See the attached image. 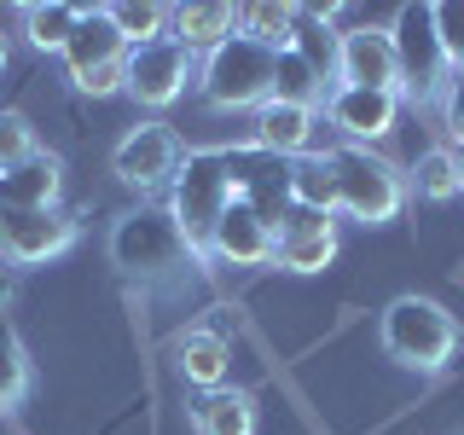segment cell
<instances>
[{
	"mask_svg": "<svg viewBox=\"0 0 464 435\" xmlns=\"http://www.w3.org/2000/svg\"><path fill=\"white\" fill-rule=\"evenodd\" d=\"M238 157L244 145H203V151H186L180 174L169 186V215L180 221V232L192 238V250L209 244L215 221L238 203Z\"/></svg>",
	"mask_w": 464,
	"mask_h": 435,
	"instance_id": "obj_1",
	"label": "cell"
},
{
	"mask_svg": "<svg viewBox=\"0 0 464 435\" xmlns=\"http://www.w3.org/2000/svg\"><path fill=\"white\" fill-rule=\"evenodd\" d=\"M111 261L122 279L157 285V279H174V273L198 267L203 250H192V238L169 215V203H140V209H128L111 227Z\"/></svg>",
	"mask_w": 464,
	"mask_h": 435,
	"instance_id": "obj_2",
	"label": "cell"
},
{
	"mask_svg": "<svg viewBox=\"0 0 464 435\" xmlns=\"http://www.w3.org/2000/svg\"><path fill=\"white\" fill-rule=\"evenodd\" d=\"M377 343L406 372H441L459 354V319L435 296H395L377 319Z\"/></svg>",
	"mask_w": 464,
	"mask_h": 435,
	"instance_id": "obj_3",
	"label": "cell"
},
{
	"mask_svg": "<svg viewBox=\"0 0 464 435\" xmlns=\"http://www.w3.org/2000/svg\"><path fill=\"white\" fill-rule=\"evenodd\" d=\"M273 70H279L273 47H261L250 35H232L198 58V93L209 111H261L273 99Z\"/></svg>",
	"mask_w": 464,
	"mask_h": 435,
	"instance_id": "obj_4",
	"label": "cell"
},
{
	"mask_svg": "<svg viewBox=\"0 0 464 435\" xmlns=\"http://www.w3.org/2000/svg\"><path fill=\"white\" fill-rule=\"evenodd\" d=\"M331 163H337V215H348L360 227L401 221L412 192H406V174L389 157H377L372 145H337Z\"/></svg>",
	"mask_w": 464,
	"mask_h": 435,
	"instance_id": "obj_5",
	"label": "cell"
},
{
	"mask_svg": "<svg viewBox=\"0 0 464 435\" xmlns=\"http://www.w3.org/2000/svg\"><path fill=\"white\" fill-rule=\"evenodd\" d=\"M389 41H395V58H401V105H441L447 82V53H441V35H435V6H401L395 24H389Z\"/></svg>",
	"mask_w": 464,
	"mask_h": 435,
	"instance_id": "obj_6",
	"label": "cell"
},
{
	"mask_svg": "<svg viewBox=\"0 0 464 435\" xmlns=\"http://www.w3.org/2000/svg\"><path fill=\"white\" fill-rule=\"evenodd\" d=\"M180 163H186V145L169 122H157V116L151 122H134L111 151V174L122 186H134V192H163V186H174Z\"/></svg>",
	"mask_w": 464,
	"mask_h": 435,
	"instance_id": "obj_7",
	"label": "cell"
},
{
	"mask_svg": "<svg viewBox=\"0 0 464 435\" xmlns=\"http://www.w3.org/2000/svg\"><path fill=\"white\" fill-rule=\"evenodd\" d=\"M76 244V221L64 209H0V261L6 267H41Z\"/></svg>",
	"mask_w": 464,
	"mask_h": 435,
	"instance_id": "obj_8",
	"label": "cell"
},
{
	"mask_svg": "<svg viewBox=\"0 0 464 435\" xmlns=\"http://www.w3.org/2000/svg\"><path fill=\"white\" fill-rule=\"evenodd\" d=\"M186 82H198V58L180 47V41H145V47H128V93L151 111H169L174 99L186 93Z\"/></svg>",
	"mask_w": 464,
	"mask_h": 435,
	"instance_id": "obj_9",
	"label": "cell"
},
{
	"mask_svg": "<svg viewBox=\"0 0 464 435\" xmlns=\"http://www.w3.org/2000/svg\"><path fill=\"white\" fill-rule=\"evenodd\" d=\"M337 87H377V93H401V58L389 29L354 24L337 35Z\"/></svg>",
	"mask_w": 464,
	"mask_h": 435,
	"instance_id": "obj_10",
	"label": "cell"
},
{
	"mask_svg": "<svg viewBox=\"0 0 464 435\" xmlns=\"http://www.w3.org/2000/svg\"><path fill=\"white\" fill-rule=\"evenodd\" d=\"M337 261V215L285 209L273 221V267L285 273H325Z\"/></svg>",
	"mask_w": 464,
	"mask_h": 435,
	"instance_id": "obj_11",
	"label": "cell"
},
{
	"mask_svg": "<svg viewBox=\"0 0 464 435\" xmlns=\"http://www.w3.org/2000/svg\"><path fill=\"white\" fill-rule=\"evenodd\" d=\"M401 93H377V87H331L325 93V122L348 145H377L395 134Z\"/></svg>",
	"mask_w": 464,
	"mask_h": 435,
	"instance_id": "obj_12",
	"label": "cell"
},
{
	"mask_svg": "<svg viewBox=\"0 0 464 435\" xmlns=\"http://www.w3.org/2000/svg\"><path fill=\"white\" fill-rule=\"evenodd\" d=\"M203 256L227 261V267H273V221L256 209V203H232V209L215 221Z\"/></svg>",
	"mask_w": 464,
	"mask_h": 435,
	"instance_id": "obj_13",
	"label": "cell"
},
{
	"mask_svg": "<svg viewBox=\"0 0 464 435\" xmlns=\"http://www.w3.org/2000/svg\"><path fill=\"white\" fill-rule=\"evenodd\" d=\"M122 58H128V41L116 35L111 12L105 6H82V18H76V29H70V41H64L70 82H87V76H99V70L122 64Z\"/></svg>",
	"mask_w": 464,
	"mask_h": 435,
	"instance_id": "obj_14",
	"label": "cell"
},
{
	"mask_svg": "<svg viewBox=\"0 0 464 435\" xmlns=\"http://www.w3.org/2000/svg\"><path fill=\"white\" fill-rule=\"evenodd\" d=\"M314 128H319V111L267 99V105L250 116V145L267 151V157H279V163H296V157L314 151Z\"/></svg>",
	"mask_w": 464,
	"mask_h": 435,
	"instance_id": "obj_15",
	"label": "cell"
},
{
	"mask_svg": "<svg viewBox=\"0 0 464 435\" xmlns=\"http://www.w3.org/2000/svg\"><path fill=\"white\" fill-rule=\"evenodd\" d=\"M64 192V157L35 151L18 169H0V209H58Z\"/></svg>",
	"mask_w": 464,
	"mask_h": 435,
	"instance_id": "obj_16",
	"label": "cell"
},
{
	"mask_svg": "<svg viewBox=\"0 0 464 435\" xmlns=\"http://www.w3.org/2000/svg\"><path fill=\"white\" fill-rule=\"evenodd\" d=\"M174 372H180L198 395L227 389V377H232V348H227V337H221V331H209V325L180 331V337H174Z\"/></svg>",
	"mask_w": 464,
	"mask_h": 435,
	"instance_id": "obj_17",
	"label": "cell"
},
{
	"mask_svg": "<svg viewBox=\"0 0 464 435\" xmlns=\"http://www.w3.org/2000/svg\"><path fill=\"white\" fill-rule=\"evenodd\" d=\"M232 35H238V6H227V0H186V6H174V18H169V41H180L192 58L215 53Z\"/></svg>",
	"mask_w": 464,
	"mask_h": 435,
	"instance_id": "obj_18",
	"label": "cell"
},
{
	"mask_svg": "<svg viewBox=\"0 0 464 435\" xmlns=\"http://www.w3.org/2000/svg\"><path fill=\"white\" fill-rule=\"evenodd\" d=\"M285 203L308 215H337V163H331V151H308L285 169Z\"/></svg>",
	"mask_w": 464,
	"mask_h": 435,
	"instance_id": "obj_19",
	"label": "cell"
},
{
	"mask_svg": "<svg viewBox=\"0 0 464 435\" xmlns=\"http://www.w3.org/2000/svg\"><path fill=\"white\" fill-rule=\"evenodd\" d=\"M192 424H198V435H256V395L232 389V383L209 389L192 406Z\"/></svg>",
	"mask_w": 464,
	"mask_h": 435,
	"instance_id": "obj_20",
	"label": "cell"
},
{
	"mask_svg": "<svg viewBox=\"0 0 464 435\" xmlns=\"http://www.w3.org/2000/svg\"><path fill=\"white\" fill-rule=\"evenodd\" d=\"M331 18L337 12H325V6H314V12L296 6V29H290V47L319 70V82H337V35L343 29H331Z\"/></svg>",
	"mask_w": 464,
	"mask_h": 435,
	"instance_id": "obj_21",
	"label": "cell"
},
{
	"mask_svg": "<svg viewBox=\"0 0 464 435\" xmlns=\"http://www.w3.org/2000/svg\"><path fill=\"white\" fill-rule=\"evenodd\" d=\"M273 99H279V105H302V111H319V105H325V82H319V70H314L296 47H279Z\"/></svg>",
	"mask_w": 464,
	"mask_h": 435,
	"instance_id": "obj_22",
	"label": "cell"
},
{
	"mask_svg": "<svg viewBox=\"0 0 464 435\" xmlns=\"http://www.w3.org/2000/svg\"><path fill=\"white\" fill-rule=\"evenodd\" d=\"M406 192H418L424 203H447V198H459V163H453V145H430V151H418V163L406 169Z\"/></svg>",
	"mask_w": 464,
	"mask_h": 435,
	"instance_id": "obj_23",
	"label": "cell"
},
{
	"mask_svg": "<svg viewBox=\"0 0 464 435\" xmlns=\"http://www.w3.org/2000/svg\"><path fill=\"white\" fill-rule=\"evenodd\" d=\"M29 383H35V372H29V348L18 337V325H12L6 314H0V412H18Z\"/></svg>",
	"mask_w": 464,
	"mask_h": 435,
	"instance_id": "obj_24",
	"label": "cell"
},
{
	"mask_svg": "<svg viewBox=\"0 0 464 435\" xmlns=\"http://www.w3.org/2000/svg\"><path fill=\"white\" fill-rule=\"evenodd\" d=\"M111 12V24H116V35L128 41V47H145V41H163L169 35V18H174V6H163V0H116Z\"/></svg>",
	"mask_w": 464,
	"mask_h": 435,
	"instance_id": "obj_25",
	"label": "cell"
},
{
	"mask_svg": "<svg viewBox=\"0 0 464 435\" xmlns=\"http://www.w3.org/2000/svg\"><path fill=\"white\" fill-rule=\"evenodd\" d=\"M82 6H64V0H35V6H24V41L41 53H64L70 29H76Z\"/></svg>",
	"mask_w": 464,
	"mask_h": 435,
	"instance_id": "obj_26",
	"label": "cell"
},
{
	"mask_svg": "<svg viewBox=\"0 0 464 435\" xmlns=\"http://www.w3.org/2000/svg\"><path fill=\"white\" fill-rule=\"evenodd\" d=\"M290 29H296V6H279V0H256V6H238V35L261 41V47H290Z\"/></svg>",
	"mask_w": 464,
	"mask_h": 435,
	"instance_id": "obj_27",
	"label": "cell"
},
{
	"mask_svg": "<svg viewBox=\"0 0 464 435\" xmlns=\"http://www.w3.org/2000/svg\"><path fill=\"white\" fill-rule=\"evenodd\" d=\"M35 151H41V145H35L29 116L12 111V105H0V169H18L24 157H35Z\"/></svg>",
	"mask_w": 464,
	"mask_h": 435,
	"instance_id": "obj_28",
	"label": "cell"
},
{
	"mask_svg": "<svg viewBox=\"0 0 464 435\" xmlns=\"http://www.w3.org/2000/svg\"><path fill=\"white\" fill-rule=\"evenodd\" d=\"M435 35H441L447 70L464 82V0H441V6H435Z\"/></svg>",
	"mask_w": 464,
	"mask_h": 435,
	"instance_id": "obj_29",
	"label": "cell"
},
{
	"mask_svg": "<svg viewBox=\"0 0 464 435\" xmlns=\"http://www.w3.org/2000/svg\"><path fill=\"white\" fill-rule=\"evenodd\" d=\"M441 122H447V134H453V145L464 140V82L453 76L447 82V93H441Z\"/></svg>",
	"mask_w": 464,
	"mask_h": 435,
	"instance_id": "obj_30",
	"label": "cell"
},
{
	"mask_svg": "<svg viewBox=\"0 0 464 435\" xmlns=\"http://www.w3.org/2000/svg\"><path fill=\"white\" fill-rule=\"evenodd\" d=\"M12 285H18V279H12V267L0 261V314H6V302H12Z\"/></svg>",
	"mask_w": 464,
	"mask_h": 435,
	"instance_id": "obj_31",
	"label": "cell"
},
{
	"mask_svg": "<svg viewBox=\"0 0 464 435\" xmlns=\"http://www.w3.org/2000/svg\"><path fill=\"white\" fill-rule=\"evenodd\" d=\"M453 163H459V198H464V140L453 145Z\"/></svg>",
	"mask_w": 464,
	"mask_h": 435,
	"instance_id": "obj_32",
	"label": "cell"
},
{
	"mask_svg": "<svg viewBox=\"0 0 464 435\" xmlns=\"http://www.w3.org/2000/svg\"><path fill=\"white\" fill-rule=\"evenodd\" d=\"M6 58H12V47H6V35H0V70H6Z\"/></svg>",
	"mask_w": 464,
	"mask_h": 435,
	"instance_id": "obj_33",
	"label": "cell"
}]
</instances>
